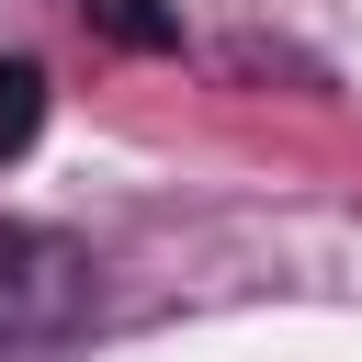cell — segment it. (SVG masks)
<instances>
[{
    "instance_id": "cell-1",
    "label": "cell",
    "mask_w": 362,
    "mask_h": 362,
    "mask_svg": "<svg viewBox=\"0 0 362 362\" xmlns=\"http://www.w3.org/2000/svg\"><path fill=\"white\" fill-rule=\"evenodd\" d=\"M90 317V260L57 226H0V351H57Z\"/></svg>"
},
{
    "instance_id": "cell-2",
    "label": "cell",
    "mask_w": 362,
    "mask_h": 362,
    "mask_svg": "<svg viewBox=\"0 0 362 362\" xmlns=\"http://www.w3.org/2000/svg\"><path fill=\"white\" fill-rule=\"evenodd\" d=\"M34 124H45V68H34V57H11V68H0V158H23V147H34Z\"/></svg>"
},
{
    "instance_id": "cell-3",
    "label": "cell",
    "mask_w": 362,
    "mask_h": 362,
    "mask_svg": "<svg viewBox=\"0 0 362 362\" xmlns=\"http://www.w3.org/2000/svg\"><path fill=\"white\" fill-rule=\"evenodd\" d=\"M90 23H102L113 45H136V57H170V45H181V23H170L158 0H90Z\"/></svg>"
}]
</instances>
